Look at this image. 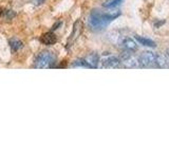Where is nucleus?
Segmentation results:
<instances>
[{"instance_id": "obj_11", "label": "nucleus", "mask_w": 169, "mask_h": 159, "mask_svg": "<svg viewBox=\"0 0 169 159\" xmlns=\"http://www.w3.org/2000/svg\"><path fill=\"white\" fill-rule=\"evenodd\" d=\"M10 47H11V49L13 50V51L16 52L23 47V44L18 38H12V39L10 40Z\"/></svg>"}, {"instance_id": "obj_1", "label": "nucleus", "mask_w": 169, "mask_h": 159, "mask_svg": "<svg viewBox=\"0 0 169 159\" xmlns=\"http://www.w3.org/2000/svg\"><path fill=\"white\" fill-rule=\"evenodd\" d=\"M120 15V11H116L114 13H102L97 10H93L89 17V24L95 30H102L108 26L112 20L117 18Z\"/></svg>"}, {"instance_id": "obj_15", "label": "nucleus", "mask_w": 169, "mask_h": 159, "mask_svg": "<svg viewBox=\"0 0 169 159\" xmlns=\"http://www.w3.org/2000/svg\"><path fill=\"white\" fill-rule=\"evenodd\" d=\"M44 2V0H33V3H34L35 5H40Z\"/></svg>"}, {"instance_id": "obj_7", "label": "nucleus", "mask_w": 169, "mask_h": 159, "mask_svg": "<svg viewBox=\"0 0 169 159\" xmlns=\"http://www.w3.org/2000/svg\"><path fill=\"white\" fill-rule=\"evenodd\" d=\"M124 63H125L126 66L129 68H137V67H139V66H141L139 59H135V57L130 56V55H127L125 59H124Z\"/></svg>"}, {"instance_id": "obj_2", "label": "nucleus", "mask_w": 169, "mask_h": 159, "mask_svg": "<svg viewBox=\"0 0 169 159\" xmlns=\"http://www.w3.org/2000/svg\"><path fill=\"white\" fill-rule=\"evenodd\" d=\"M54 63H55L54 54L50 51H42L36 57L34 67L37 69H48L53 67Z\"/></svg>"}, {"instance_id": "obj_9", "label": "nucleus", "mask_w": 169, "mask_h": 159, "mask_svg": "<svg viewBox=\"0 0 169 159\" xmlns=\"http://www.w3.org/2000/svg\"><path fill=\"white\" fill-rule=\"evenodd\" d=\"M87 61V63L91 66V68H97L98 67V63H100V57L96 53H92L90 55H88L85 59Z\"/></svg>"}, {"instance_id": "obj_6", "label": "nucleus", "mask_w": 169, "mask_h": 159, "mask_svg": "<svg viewBox=\"0 0 169 159\" xmlns=\"http://www.w3.org/2000/svg\"><path fill=\"white\" fill-rule=\"evenodd\" d=\"M122 46H123L125 49L129 50V51H134L137 49V45L135 44V42L132 38L125 37L122 40Z\"/></svg>"}, {"instance_id": "obj_17", "label": "nucleus", "mask_w": 169, "mask_h": 159, "mask_svg": "<svg viewBox=\"0 0 169 159\" xmlns=\"http://www.w3.org/2000/svg\"><path fill=\"white\" fill-rule=\"evenodd\" d=\"M168 56H169V50H168Z\"/></svg>"}, {"instance_id": "obj_12", "label": "nucleus", "mask_w": 169, "mask_h": 159, "mask_svg": "<svg viewBox=\"0 0 169 159\" xmlns=\"http://www.w3.org/2000/svg\"><path fill=\"white\" fill-rule=\"evenodd\" d=\"M73 67H81V68H91V66L87 63L86 59H76L74 63L72 64Z\"/></svg>"}, {"instance_id": "obj_13", "label": "nucleus", "mask_w": 169, "mask_h": 159, "mask_svg": "<svg viewBox=\"0 0 169 159\" xmlns=\"http://www.w3.org/2000/svg\"><path fill=\"white\" fill-rule=\"evenodd\" d=\"M123 0H109V1H107L106 3L104 4L105 7H115L116 5H118L120 2H122Z\"/></svg>"}, {"instance_id": "obj_16", "label": "nucleus", "mask_w": 169, "mask_h": 159, "mask_svg": "<svg viewBox=\"0 0 169 159\" xmlns=\"http://www.w3.org/2000/svg\"><path fill=\"white\" fill-rule=\"evenodd\" d=\"M60 25H61V22H60V21H59V22H57V24H56L55 26H54L53 28H52V30H53V31H54V30H56V29H57V27H58V26H60Z\"/></svg>"}, {"instance_id": "obj_5", "label": "nucleus", "mask_w": 169, "mask_h": 159, "mask_svg": "<svg viewBox=\"0 0 169 159\" xmlns=\"http://www.w3.org/2000/svg\"><path fill=\"white\" fill-rule=\"evenodd\" d=\"M40 42L44 45H48V46H51V45H54L56 42H57V37L54 34L53 32H46L44 34H42L41 37H40Z\"/></svg>"}, {"instance_id": "obj_4", "label": "nucleus", "mask_w": 169, "mask_h": 159, "mask_svg": "<svg viewBox=\"0 0 169 159\" xmlns=\"http://www.w3.org/2000/svg\"><path fill=\"white\" fill-rule=\"evenodd\" d=\"M98 64H100L98 65L100 68H117L120 65V61L115 56H107L100 61Z\"/></svg>"}, {"instance_id": "obj_8", "label": "nucleus", "mask_w": 169, "mask_h": 159, "mask_svg": "<svg viewBox=\"0 0 169 159\" xmlns=\"http://www.w3.org/2000/svg\"><path fill=\"white\" fill-rule=\"evenodd\" d=\"M134 38L137 40V42L145 47H150V48H154L155 47V42H153L152 39H149V38L146 37H143V36H139V35H135Z\"/></svg>"}, {"instance_id": "obj_10", "label": "nucleus", "mask_w": 169, "mask_h": 159, "mask_svg": "<svg viewBox=\"0 0 169 159\" xmlns=\"http://www.w3.org/2000/svg\"><path fill=\"white\" fill-rule=\"evenodd\" d=\"M156 67L166 68L169 67V62L166 59V56L163 54H156Z\"/></svg>"}, {"instance_id": "obj_14", "label": "nucleus", "mask_w": 169, "mask_h": 159, "mask_svg": "<svg viewBox=\"0 0 169 159\" xmlns=\"http://www.w3.org/2000/svg\"><path fill=\"white\" fill-rule=\"evenodd\" d=\"M5 16H7V18H9V19H11V18H13V17L15 16V13L13 12V11H5Z\"/></svg>"}, {"instance_id": "obj_3", "label": "nucleus", "mask_w": 169, "mask_h": 159, "mask_svg": "<svg viewBox=\"0 0 169 159\" xmlns=\"http://www.w3.org/2000/svg\"><path fill=\"white\" fill-rule=\"evenodd\" d=\"M139 61L141 66H145V67L156 66V54L151 51H145L141 54V56L139 57Z\"/></svg>"}]
</instances>
